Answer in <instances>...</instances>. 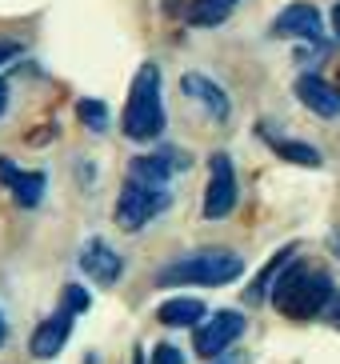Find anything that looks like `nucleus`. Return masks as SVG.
<instances>
[{
    "mask_svg": "<svg viewBox=\"0 0 340 364\" xmlns=\"http://www.w3.org/2000/svg\"><path fill=\"white\" fill-rule=\"evenodd\" d=\"M292 92H297V100L309 108V112H317V117H324V120L340 117V88H332L324 76L300 73L297 85H292Z\"/></svg>",
    "mask_w": 340,
    "mask_h": 364,
    "instance_id": "obj_12",
    "label": "nucleus"
},
{
    "mask_svg": "<svg viewBox=\"0 0 340 364\" xmlns=\"http://www.w3.org/2000/svg\"><path fill=\"white\" fill-rule=\"evenodd\" d=\"M88 304H92V296H88L80 284H64L60 300H56V309H53V316H44V321L36 324V332H32L28 353L36 356V360H53V356H60V348L68 344V336H73L76 316H80V312H88Z\"/></svg>",
    "mask_w": 340,
    "mask_h": 364,
    "instance_id": "obj_4",
    "label": "nucleus"
},
{
    "mask_svg": "<svg viewBox=\"0 0 340 364\" xmlns=\"http://www.w3.org/2000/svg\"><path fill=\"white\" fill-rule=\"evenodd\" d=\"M248 321L240 316L236 309H221L213 312L208 321L196 324V336H192V348H196V356H204V360H213V356L228 353L240 336H245Z\"/></svg>",
    "mask_w": 340,
    "mask_h": 364,
    "instance_id": "obj_6",
    "label": "nucleus"
},
{
    "mask_svg": "<svg viewBox=\"0 0 340 364\" xmlns=\"http://www.w3.org/2000/svg\"><path fill=\"white\" fill-rule=\"evenodd\" d=\"M9 112V80H0V117Z\"/></svg>",
    "mask_w": 340,
    "mask_h": 364,
    "instance_id": "obj_23",
    "label": "nucleus"
},
{
    "mask_svg": "<svg viewBox=\"0 0 340 364\" xmlns=\"http://www.w3.org/2000/svg\"><path fill=\"white\" fill-rule=\"evenodd\" d=\"M181 92H184L188 100H196V105H201L213 120H221V124L233 117V100H228V92L216 85L213 76H204V73H184V76H181Z\"/></svg>",
    "mask_w": 340,
    "mask_h": 364,
    "instance_id": "obj_11",
    "label": "nucleus"
},
{
    "mask_svg": "<svg viewBox=\"0 0 340 364\" xmlns=\"http://www.w3.org/2000/svg\"><path fill=\"white\" fill-rule=\"evenodd\" d=\"M152 364H184V353L181 348H176V344H156V348H152Z\"/></svg>",
    "mask_w": 340,
    "mask_h": 364,
    "instance_id": "obj_19",
    "label": "nucleus"
},
{
    "mask_svg": "<svg viewBox=\"0 0 340 364\" xmlns=\"http://www.w3.org/2000/svg\"><path fill=\"white\" fill-rule=\"evenodd\" d=\"M4 336H9V324H4V316H0V344H4Z\"/></svg>",
    "mask_w": 340,
    "mask_h": 364,
    "instance_id": "obj_25",
    "label": "nucleus"
},
{
    "mask_svg": "<svg viewBox=\"0 0 340 364\" xmlns=\"http://www.w3.org/2000/svg\"><path fill=\"white\" fill-rule=\"evenodd\" d=\"M260 136H265V140H268V149L277 152L280 161H288V164H300V168H320V164H324L320 149H312V144H304V140L277 136V132L268 129V124H260Z\"/></svg>",
    "mask_w": 340,
    "mask_h": 364,
    "instance_id": "obj_14",
    "label": "nucleus"
},
{
    "mask_svg": "<svg viewBox=\"0 0 340 364\" xmlns=\"http://www.w3.org/2000/svg\"><path fill=\"white\" fill-rule=\"evenodd\" d=\"M120 129L128 140L137 144H149L164 132V100H160V68L140 65L132 85H128V100H124V117H120Z\"/></svg>",
    "mask_w": 340,
    "mask_h": 364,
    "instance_id": "obj_3",
    "label": "nucleus"
},
{
    "mask_svg": "<svg viewBox=\"0 0 340 364\" xmlns=\"http://www.w3.org/2000/svg\"><path fill=\"white\" fill-rule=\"evenodd\" d=\"M245 272V257L233 248H196L188 257L172 260L156 272V289H181V284H201V289H221L233 284Z\"/></svg>",
    "mask_w": 340,
    "mask_h": 364,
    "instance_id": "obj_2",
    "label": "nucleus"
},
{
    "mask_svg": "<svg viewBox=\"0 0 340 364\" xmlns=\"http://www.w3.org/2000/svg\"><path fill=\"white\" fill-rule=\"evenodd\" d=\"M332 28H336V36H340V4H332Z\"/></svg>",
    "mask_w": 340,
    "mask_h": 364,
    "instance_id": "obj_24",
    "label": "nucleus"
},
{
    "mask_svg": "<svg viewBox=\"0 0 340 364\" xmlns=\"http://www.w3.org/2000/svg\"><path fill=\"white\" fill-rule=\"evenodd\" d=\"M188 164H192L188 152L156 149V152H144V156H132V161H128V181L149 184V188H169V181L176 172H184Z\"/></svg>",
    "mask_w": 340,
    "mask_h": 364,
    "instance_id": "obj_8",
    "label": "nucleus"
},
{
    "mask_svg": "<svg viewBox=\"0 0 340 364\" xmlns=\"http://www.w3.org/2000/svg\"><path fill=\"white\" fill-rule=\"evenodd\" d=\"M44 184H48V176L41 168H21L16 161L0 156V188H9L21 208H36L44 200Z\"/></svg>",
    "mask_w": 340,
    "mask_h": 364,
    "instance_id": "obj_9",
    "label": "nucleus"
},
{
    "mask_svg": "<svg viewBox=\"0 0 340 364\" xmlns=\"http://www.w3.org/2000/svg\"><path fill=\"white\" fill-rule=\"evenodd\" d=\"M324 312H329V324L340 332V296H332V300H329V309H324Z\"/></svg>",
    "mask_w": 340,
    "mask_h": 364,
    "instance_id": "obj_21",
    "label": "nucleus"
},
{
    "mask_svg": "<svg viewBox=\"0 0 340 364\" xmlns=\"http://www.w3.org/2000/svg\"><path fill=\"white\" fill-rule=\"evenodd\" d=\"M236 208V168L228 152L208 156V188H204V220H224Z\"/></svg>",
    "mask_w": 340,
    "mask_h": 364,
    "instance_id": "obj_7",
    "label": "nucleus"
},
{
    "mask_svg": "<svg viewBox=\"0 0 340 364\" xmlns=\"http://www.w3.org/2000/svg\"><path fill=\"white\" fill-rule=\"evenodd\" d=\"M21 53H24V44H21V41H9V36H0V65L16 60Z\"/></svg>",
    "mask_w": 340,
    "mask_h": 364,
    "instance_id": "obj_20",
    "label": "nucleus"
},
{
    "mask_svg": "<svg viewBox=\"0 0 340 364\" xmlns=\"http://www.w3.org/2000/svg\"><path fill=\"white\" fill-rule=\"evenodd\" d=\"M336 296L332 289V277L324 268H312L304 260H288L277 272L272 289H268V300L272 309L288 321H312V316H324L329 300Z\"/></svg>",
    "mask_w": 340,
    "mask_h": 364,
    "instance_id": "obj_1",
    "label": "nucleus"
},
{
    "mask_svg": "<svg viewBox=\"0 0 340 364\" xmlns=\"http://www.w3.org/2000/svg\"><path fill=\"white\" fill-rule=\"evenodd\" d=\"M292 257H297V245H285V248L277 252V257H272L265 268H260V277H256V280H253V289L245 292V300H248V304H260V300L268 296V289H272V280H277V272H280V268H285Z\"/></svg>",
    "mask_w": 340,
    "mask_h": 364,
    "instance_id": "obj_17",
    "label": "nucleus"
},
{
    "mask_svg": "<svg viewBox=\"0 0 340 364\" xmlns=\"http://www.w3.org/2000/svg\"><path fill=\"white\" fill-rule=\"evenodd\" d=\"M132 364H144V353H140V348L132 353Z\"/></svg>",
    "mask_w": 340,
    "mask_h": 364,
    "instance_id": "obj_26",
    "label": "nucleus"
},
{
    "mask_svg": "<svg viewBox=\"0 0 340 364\" xmlns=\"http://www.w3.org/2000/svg\"><path fill=\"white\" fill-rule=\"evenodd\" d=\"M216 364H248V356H240V353H233V348H228V353H221V356H213Z\"/></svg>",
    "mask_w": 340,
    "mask_h": 364,
    "instance_id": "obj_22",
    "label": "nucleus"
},
{
    "mask_svg": "<svg viewBox=\"0 0 340 364\" xmlns=\"http://www.w3.org/2000/svg\"><path fill=\"white\" fill-rule=\"evenodd\" d=\"M76 117H80V124H85L88 132H108V105L105 100H96V97H85V100H76Z\"/></svg>",
    "mask_w": 340,
    "mask_h": 364,
    "instance_id": "obj_18",
    "label": "nucleus"
},
{
    "mask_svg": "<svg viewBox=\"0 0 340 364\" xmlns=\"http://www.w3.org/2000/svg\"><path fill=\"white\" fill-rule=\"evenodd\" d=\"M80 272H85L88 280H96V284H117L120 272H124V260H120V252L108 240H100V236H92V240H85V248H80Z\"/></svg>",
    "mask_w": 340,
    "mask_h": 364,
    "instance_id": "obj_10",
    "label": "nucleus"
},
{
    "mask_svg": "<svg viewBox=\"0 0 340 364\" xmlns=\"http://www.w3.org/2000/svg\"><path fill=\"white\" fill-rule=\"evenodd\" d=\"M201 316H208V309H204V300H196V296H172L156 309V321L164 324V328H196Z\"/></svg>",
    "mask_w": 340,
    "mask_h": 364,
    "instance_id": "obj_15",
    "label": "nucleus"
},
{
    "mask_svg": "<svg viewBox=\"0 0 340 364\" xmlns=\"http://www.w3.org/2000/svg\"><path fill=\"white\" fill-rule=\"evenodd\" d=\"M169 204H172L169 188H149V184L128 181L117 196L112 220H117V228H124V232H140L149 220H156L160 213H169Z\"/></svg>",
    "mask_w": 340,
    "mask_h": 364,
    "instance_id": "obj_5",
    "label": "nucleus"
},
{
    "mask_svg": "<svg viewBox=\"0 0 340 364\" xmlns=\"http://www.w3.org/2000/svg\"><path fill=\"white\" fill-rule=\"evenodd\" d=\"M240 0H188V9H184V21L192 28H216L233 16V9Z\"/></svg>",
    "mask_w": 340,
    "mask_h": 364,
    "instance_id": "obj_16",
    "label": "nucleus"
},
{
    "mask_svg": "<svg viewBox=\"0 0 340 364\" xmlns=\"http://www.w3.org/2000/svg\"><path fill=\"white\" fill-rule=\"evenodd\" d=\"M272 36H280V41H320V12H317V4H304V0L288 4L277 21H272Z\"/></svg>",
    "mask_w": 340,
    "mask_h": 364,
    "instance_id": "obj_13",
    "label": "nucleus"
}]
</instances>
